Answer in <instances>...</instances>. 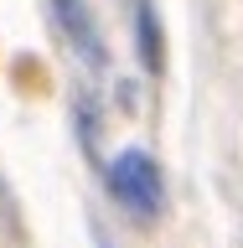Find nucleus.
Instances as JSON below:
<instances>
[{
  "instance_id": "obj_1",
  "label": "nucleus",
  "mask_w": 243,
  "mask_h": 248,
  "mask_svg": "<svg viewBox=\"0 0 243 248\" xmlns=\"http://www.w3.org/2000/svg\"><path fill=\"white\" fill-rule=\"evenodd\" d=\"M109 197L119 202L124 212L135 217H155L161 202H166V186H161V166H155L145 150H119L109 160Z\"/></svg>"
},
{
  "instance_id": "obj_3",
  "label": "nucleus",
  "mask_w": 243,
  "mask_h": 248,
  "mask_svg": "<svg viewBox=\"0 0 243 248\" xmlns=\"http://www.w3.org/2000/svg\"><path fill=\"white\" fill-rule=\"evenodd\" d=\"M135 46H140V67L145 73H161L166 67V36H161V21H155L150 0L135 5Z\"/></svg>"
},
{
  "instance_id": "obj_2",
  "label": "nucleus",
  "mask_w": 243,
  "mask_h": 248,
  "mask_svg": "<svg viewBox=\"0 0 243 248\" xmlns=\"http://www.w3.org/2000/svg\"><path fill=\"white\" fill-rule=\"evenodd\" d=\"M52 11H57V26L67 31V42L78 46V57L88 62V67H104V36L93 26V16L83 0H52Z\"/></svg>"
},
{
  "instance_id": "obj_4",
  "label": "nucleus",
  "mask_w": 243,
  "mask_h": 248,
  "mask_svg": "<svg viewBox=\"0 0 243 248\" xmlns=\"http://www.w3.org/2000/svg\"><path fill=\"white\" fill-rule=\"evenodd\" d=\"M78 129H83V150H93L98 124H93V104H88V98H78Z\"/></svg>"
}]
</instances>
